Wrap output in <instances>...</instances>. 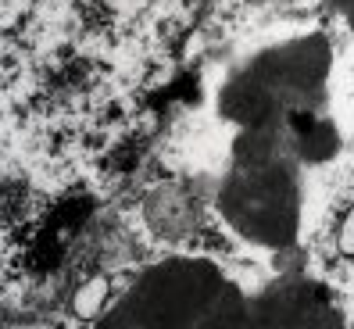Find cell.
Returning a JSON list of instances; mask_svg holds the SVG:
<instances>
[{"mask_svg":"<svg viewBox=\"0 0 354 329\" xmlns=\"http://www.w3.org/2000/svg\"><path fill=\"white\" fill-rule=\"evenodd\" d=\"M104 304H108V279L97 276V279H86V283L75 290L72 312H75L79 319H97V315L104 312Z\"/></svg>","mask_w":354,"mask_h":329,"instance_id":"1","label":"cell"},{"mask_svg":"<svg viewBox=\"0 0 354 329\" xmlns=\"http://www.w3.org/2000/svg\"><path fill=\"white\" fill-rule=\"evenodd\" d=\"M340 251L344 254H354V208H351V215L340 225Z\"/></svg>","mask_w":354,"mask_h":329,"instance_id":"2","label":"cell"}]
</instances>
